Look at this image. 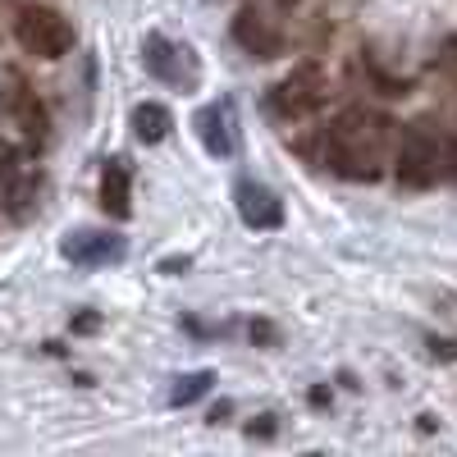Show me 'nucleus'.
Here are the masks:
<instances>
[{
	"label": "nucleus",
	"mask_w": 457,
	"mask_h": 457,
	"mask_svg": "<svg viewBox=\"0 0 457 457\" xmlns=\"http://www.w3.org/2000/svg\"><path fill=\"white\" fill-rule=\"evenodd\" d=\"M325 165H329V174L348 179V183H375L379 179V129L361 105H348L329 120Z\"/></svg>",
	"instance_id": "1"
},
{
	"label": "nucleus",
	"mask_w": 457,
	"mask_h": 457,
	"mask_svg": "<svg viewBox=\"0 0 457 457\" xmlns=\"http://www.w3.org/2000/svg\"><path fill=\"white\" fill-rule=\"evenodd\" d=\"M14 42L32 60H64L73 51V28L51 5H23L14 19Z\"/></svg>",
	"instance_id": "2"
},
{
	"label": "nucleus",
	"mask_w": 457,
	"mask_h": 457,
	"mask_svg": "<svg viewBox=\"0 0 457 457\" xmlns=\"http://www.w3.org/2000/svg\"><path fill=\"white\" fill-rule=\"evenodd\" d=\"M320 105H325V73H320L316 60L293 64L270 92V110L279 114V120H307V114H316Z\"/></svg>",
	"instance_id": "3"
},
{
	"label": "nucleus",
	"mask_w": 457,
	"mask_h": 457,
	"mask_svg": "<svg viewBox=\"0 0 457 457\" xmlns=\"http://www.w3.org/2000/svg\"><path fill=\"white\" fill-rule=\"evenodd\" d=\"M394 174H398V183H403V187H430V183L439 179V142H435L421 124L403 129Z\"/></svg>",
	"instance_id": "4"
},
{
	"label": "nucleus",
	"mask_w": 457,
	"mask_h": 457,
	"mask_svg": "<svg viewBox=\"0 0 457 457\" xmlns=\"http://www.w3.org/2000/svg\"><path fill=\"white\" fill-rule=\"evenodd\" d=\"M234 42H238L252 60H275V55L284 51L279 28L265 19L261 10H238V19H234Z\"/></svg>",
	"instance_id": "5"
},
{
	"label": "nucleus",
	"mask_w": 457,
	"mask_h": 457,
	"mask_svg": "<svg viewBox=\"0 0 457 457\" xmlns=\"http://www.w3.org/2000/svg\"><path fill=\"white\" fill-rule=\"evenodd\" d=\"M238 215L247 228H279L284 224V202L261 183H238Z\"/></svg>",
	"instance_id": "6"
},
{
	"label": "nucleus",
	"mask_w": 457,
	"mask_h": 457,
	"mask_svg": "<svg viewBox=\"0 0 457 457\" xmlns=\"http://www.w3.org/2000/svg\"><path fill=\"white\" fill-rule=\"evenodd\" d=\"M73 265H110V261H120L124 256V238L120 234H69L64 247H60Z\"/></svg>",
	"instance_id": "7"
},
{
	"label": "nucleus",
	"mask_w": 457,
	"mask_h": 457,
	"mask_svg": "<svg viewBox=\"0 0 457 457\" xmlns=\"http://www.w3.org/2000/svg\"><path fill=\"white\" fill-rule=\"evenodd\" d=\"M5 110L14 114V124H19L32 142H42V137H46V105L37 101V92L23 87L19 79H14V87L5 92Z\"/></svg>",
	"instance_id": "8"
},
{
	"label": "nucleus",
	"mask_w": 457,
	"mask_h": 457,
	"mask_svg": "<svg viewBox=\"0 0 457 457\" xmlns=\"http://www.w3.org/2000/svg\"><path fill=\"white\" fill-rule=\"evenodd\" d=\"M101 206L114 220H129L133 215V187H129L124 161H105V170H101Z\"/></svg>",
	"instance_id": "9"
},
{
	"label": "nucleus",
	"mask_w": 457,
	"mask_h": 457,
	"mask_svg": "<svg viewBox=\"0 0 457 457\" xmlns=\"http://www.w3.org/2000/svg\"><path fill=\"white\" fill-rule=\"evenodd\" d=\"M193 124H197V137H202V146L211 151V156H228V151H234V137H228V114L220 105H202Z\"/></svg>",
	"instance_id": "10"
},
{
	"label": "nucleus",
	"mask_w": 457,
	"mask_h": 457,
	"mask_svg": "<svg viewBox=\"0 0 457 457\" xmlns=\"http://www.w3.org/2000/svg\"><path fill=\"white\" fill-rule=\"evenodd\" d=\"M170 129H174V120H170V110H165L161 101H142V105L133 110V133H137V142L156 146V142L170 137Z\"/></svg>",
	"instance_id": "11"
},
{
	"label": "nucleus",
	"mask_w": 457,
	"mask_h": 457,
	"mask_svg": "<svg viewBox=\"0 0 457 457\" xmlns=\"http://www.w3.org/2000/svg\"><path fill=\"white\" fill-rule=\"evenodd\" d=\"M142 55H146V69L156 73L161 83H179V64H174V55H179V51H174V46L165 42L161 32H151V37H146V46H142Z\"/></svg>",
	"instance_id": "12"
},
{
	"label": "nucleus",
	"mask_w": 457,
	"mask_h": 457,
	"mask_svg": "<svg viewBox=\"0 0 457 457\" xmlns=\"http://www.w3.org/2000/svg\"><path fill=\"white\" fill-rule=\"evenodd\" d=\"M32 197H37V179H32V174H14V179L5 183V202H10V215H14V220H28Z\"/></svg>",
	"instance_id": "13"
},
{
	"label": "nucleus",
	"mask_w": 457,
	"mask_h": 457,
	"mask_svg": "<svg viewBox=\"0 0 457 457\" xmlns=\"http://www.w3.org/2000/svg\"><path fill=\"white\" fill-rule=\"evenodd\" d=\"M211 379H215L211 370H193V375H179V379H174V394H170V403H174V407H187V403H197V398H202V394L211 389Z\"/></svg>",
	"instance_id": "14"
},
{
	"label": "nucleus",
	"mask_w": 457,
	"mask_h": 457,
	"mask_svg": "<svg viewBox=\"0 0 457 457\" xmlns=\"http://www.w3.org/2000/svg\"><path fill=\"white\" fill-rule=\"evenodd\" d=\"M14 174H19V151H14L10 142H0V179L10 183Z\"/></svg>",
	"instance_id": "15"
},
{
	"label": "nucleus",
	"mask_w": 457,
	"mask_h": 457,
	"mask_svg": "<svg viewBox=\"0 0 457 457\" xmlns=\"http://www.w3.org/2000/svg\"><path fill=\"white\" fill-rule=\"evenodd\" d=\"M439 165H448V170L457 174V137H444V142H439Z\"/></svg>",
	"instance_id": "16"
},
{
	"label": "nucleus",
	"mask_w": 457,
	"mask_h": 457,
	"mask_svg": "<svg viewBox=\"0 0 457 457\" xmlns=\"http://www.w3.org/2000/svg\"><path fill=\"white\" fill-rule=\"evenodd\" d=\"M161 270H187V256H170V261H161Z\"/></svg>",
	"instance_id": "17"
}]
</instances>
